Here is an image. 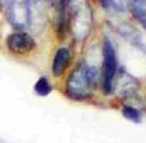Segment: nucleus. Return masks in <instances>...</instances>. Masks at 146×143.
Listing matches in <instances>:
<instances>
[{
  "label": "nucleus",
  "instance_id": "nucleus-1",
  "mask_svg": "<svg viewBox=\"0 0 146 143\" xmlns=\"http://www.w3.org/2000/svg\"><path fill=\"white\" fill-rule=\"evenodd\" d=\"M96 82V70L85 63H80L72 70L66 83V93L73 99L88 98Z\"/></svg>",
  "mask_w": 146,
  "mask_h": 143
},
{
  "label": "nucleus",
  "instance_id": "nucleus-2",
  "mask_svg": "<svg viewBox=\"0 0 146 143\" xmlns=\"http://www.w3.org/2000/svg\"><path fill=\"white\" fill-rule=\"evenodd\" d=\"M117 75V56L110 40L102 42V91L105 95L114 92V82Z\"/></svg>",
  "mask_w": 146,
  "mask_h": 143
},
{
  "label": "nucleus",
  "instance_id": "nucleus-3",
  "mask_svg": "<svg viewBox=\"0 0 146 143\" xmlns=\"http://www.w3.org/2000/svg\"><path fill=\"white\" fill-rule=\"evenodd\" d=\"M7 21L15 29H25L31 23V3L29 0H9L6 7Z\"/></svg>",
  "mask_w": 146,
  "mask_h": 143
},
{
  "label": "nucleus",
  "instance_id": "nucleus-4",
  "mask_svg": "<svg viewBox=\"0 0 146 143\" xmlns=\"http://www.w3.org/2000/svg\"><path fill=\"white\" fill-rule=\"evenodd\" d=\"M7 48L13 54H28L35 48V40L27 32H13L7 40Z\"/></svg>",
  "mask_w": 146,
  "mask_h": 143
},
{
  "label": "nucleus",
  "instance_id": "nucleus-5",
  "mask_svg": "<svg viewBox=\"0 0 146 143\" xmlns=\"http://www.w3.org/2000/svg\"><path fill=\"white\" fill-rule=\"evenodd\" d=\"M70 63V51L66 47H62L58 48L56 56H54V60H53V66H51V72L54 76H62L63 72L66 70V67Z\"/></svg>",
  "mask_w": 146,
  "mask_h": 143
},
{
  "label": "nucleus",
  "instance_id": "nucleus-6",
  "mask_svg": "<svg viewBox=\"0 0 146 143\" xmlns=\"http://www.w3.org/2000/svg\"><path fill=\"white\" fill-rule=\"evenodd\" d=\"M34 89H35L36 95H40V97H47V95L51 92V85H50V82H48V79L42 76V77H40L38 80H36Z\"/></svg>",
  "mask_w": 146,
  "mask_h": 143
},
{
  "label": "nucleus",
  "instance_id": "nucleus-7",
  "mask_svg": "<svg viewBox=\"0 0 146 143\" xmlns=\"http://www.w3.org/2000/svg\"><path fill=\"white\" fill-rule=\"evenodd\" d=\"M100 3L102 5L105 10H110V12H121L126 9L124 0H100Z\"/></svg>",
  "mask_w": 146,
  "mask_h": 143
},
{
  "label": "nucleus",
  "instance_id": "nucleus-8",
  "mask_svg": "<svg viewBox=\"0 0 146 143\" xmlns=\"http://www.w3.org/2000/svg\"><path fill=\"white\" fill-rule=\"evenodd\" d=\"M121 114L133 123H140L142 121V115H140L139 110L135 108V107H129V105L123 107V108H121Z\"/></svg>",
  "mask_w": 146,
  "mask_h": 143
},
{
  "label": "nucleus",
  "instance_id": "nucleus-9",
  "mask_svg": "<svg viewBox=\"0 0 146 143\" xmlns=\"http://www.w3.org/2000/svg\"><path fill=\"white\" fill-rule=\"evenodd\" d=\"M130 7H131V13L135 15V18L137 21H140V22H145L146 21V12L142 7V5H139L137 2H135V3H131Z\"/></svg>",
  "mask_w": 146,
  "mask_h": 143
},
{
  "label": "nucleus",
  "instance_id": "nucleus-10",
  "mask_svg": "<svg viewBox=\"0 0 146 143\" xmlns=\"http://www.w3.org/2000/svg\"><path fill=\"white\" fill-rule=\"evenodd\" d=\"M5 2L7 3V2H9V0H0V5H2V3H5Z\"/></svg>",
  "mask_w": 146,
  "mask_h": 143
},
{
  "label": "nucleus",
  "instance_id": "nucleus-11",
  "mask_svg": "<svg viewBox=\"0 0 146 143\" xmlns=\"http://www.w3.org/2000/svg\"><path fill=\"white\" fill-rule=\"evenodd\" d=\"M142 25H143V28L146 29V21H145V22H142Z\"/></svg>",
  "mask_w": 146,
  "mask_h": 143
}]
</instances>
